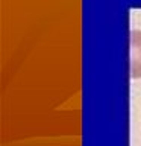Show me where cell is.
<instances>
[{
  "label": "cell",
  "instance_id": "1",
  "mask_svg": "<svg viewBox=\"0 0 141 146\" xmlns=\"http://www.w3.org/2000/svg\"><path fill=\"white\" fill-rule=\"evenodd\" d=\"M130 78H141V31L130 32Z\"/></svg>",
  "mask_w": 141,
  "mask_h": 146
}]
</instances>
